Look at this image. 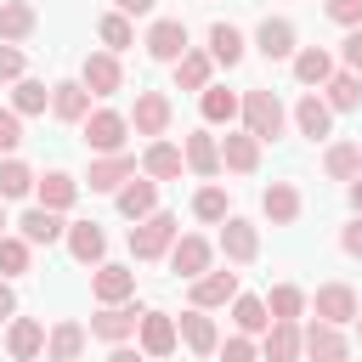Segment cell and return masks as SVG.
I'll list each match as a JSON object with an SVG mask.
<instances>
[{"label":"cell","instance_id":"6da1fadb","mask_svg":"<svg viewBox=\"0 0 362 362\" xmlns=\"http://www.w3.org/2000/svg\"><path fill=\"white\" fill-rule=\"evenodd\" d=\"M238 119H243V130H249L260 147H266V141H277V136H283V124H288V113H283L277 90H260V85H255V90H243V113H238Z\"/></svg>","mask_w":362,"mask_h":362},{"label":"cell","instance_id":"7a4b0ae2","mask_svg":"<svg viewBox=\"0 0 362 362\" xmlns=\"http://www.w3.org/2000/svg\"><path fill=\"white\" fill-rule=\"evenodd\" d=\"M175 232H181L175 215H170V209H153L147 221L130 226V255H136V260H164L170 243H175Z\"/></svg>","mask_w":362,"mask_h":362},{"label":"cell","instance_id":"3957f363","mask_svg":"<svg viewBox=\"0 0 362 362\" xmlns=\"http://www.w3.org/2000/svg\"><path fill=\"white\" fill-rule=\"evenodd\" d=\"M124 136H130V119L119 107H90L85 113V147L102 158V153H124Z\"/></svg>","mask_w":362,"mask_h":362},{"label":"cell","instance_id":"277c9868","mask_svg":"<svg viewBox=\"0 0 362 362\" xmlns=\"http://www.w3.org/2000/svg\"><path fill=\"white\" fill-rule=\"evenodd\" d=\"M147 57L153 62H181L187 51H192V40H187V23L181 17H153V28H147Z\"/></svg>","mask_w":362,"mask_h":362},{"label":"cell","instance_id":"5b68a950","mask_svg":"<svg viewBox=\"0 0 362 362\" xmlns=\"http://www.w3.org/2000/svg\"><path fill=\"white\" fill-rule=\"evenodd\" d=\"M170 119H175V107H170V96H164V90H136V107H130V130H136V136L164 141Z\"/></svg>","mask_w":362,"mask_h":362},{"label":"cell","instance_id":"8992f818","mask_svg":"<svg viewBox=\"0 0 362 362\" xmlns=\"http://www.w3.org/2000/svg\"><path fill=\"white\" fill-rule=\"evenodd\" d=\"M305 305L317 311V322H328V328H345V322L356 317V305H362V300H356V288H351V283H322V288H317Z\"/></svg>","mask_w":362,"mask_h":362},{"label":"cell","instance_id":"52a82bcc","mask_svg":"<svg viewBox=\"0 0 362 362\" xmlns=\"http://www.w3.org/2000/svg\"><path fill=\"white\" fill-rule=\"evenodd\" d=\"M136 345H141V356L164 362V356L181 345V334H175V317H170V311H141V322H136Z\"/></svg>","mask_w":362,"mask_h":362},{"label":"cell","instance_id":"ba28073f","mask_svg":"<svg viewBox=\"0 0 362 362\" xmlns=\"http://www.w3.org/2000/svg\"><path fill=\"white\" fill-rule=\"evenodd\" d=\"M136 322H141V305H136V300H124V305H102V311L90 317V328H85V334H96V339H107V345H124V339L136 334Z\"/></svg>","mask_w":362,"mask_h":362},{"label":"cell","instance_id":"9c48e42d","mask_svg":"<svg viewBox=\"0 0 362 362\" xmlns=\"http://www.w3.org/2000/svg\"><path fill=\"white\" fill-rule=\"evenodd\" d=\"M300 345H305L300 356H311V362H351V339L339 328H328V322H305Z\"/></svg>","mask_w":362,"mask_h":362},{"label":"cell","instance_id":"30bf717a","mask_svg":"<svg viewBox=\"0 0 362 362\" xmlns=\"http://www.w3.org/2000/svg\"><path fill=\"white\" fill-rule=\"evenodd\" d=\"M79 85H85L90 96H113V90H124V68H119V57H113V51H90L85 68H79Z\"/></svg>","mask_w":362,"mask_h":362},{"label":"cell","instance_id":"8fae6325","mask_svg":"<svg viewBox=\"0 0 362 362\" xmlns=\"http://www.w3.org/2000/svg\"><path fill=\"white\" fill-rule=\"evenodd\" d=\"M209 260H215V249H209V238H198V232H187V238L170 243V272H181L187 283H198V277L209 272Z\"/></svg>","mask_w":362,"mask_h":362},{"label":"cell","instance_id":"7c38bea8","mask_svg":"<svg viewBox=\"0 0 362 362\" xmlns=\"http://www.w3.org/2000/svg\"><path fill=\"white\" fill-rule=\"evenodd\" d=\"M221 255H226L232 266H249V260L260 255V232H255L243 215H226V221H221Z\"/></svg>","mask_w":362,"mask_h":362},{"label":"cell","instance_id":"4fadbf2b","mask_svg":"<svg viewBox=\"0 0 362 362\" xmlns=\"http://www.w3.org/2000/svg\"><path fill=\"white\" fill-rule=\"evenodd\" d=\"M255 51L266 57V62H288L300 45H294V23L288 17H266L260 28H255Z\"/></svg>","mask_w":362,"mask_h":362},{"label":"cell","instance_id":"5bb4252c","mask_svg":"<svg viewBox=\"0 0 362 362\" xmlns=\"http://www.w3.org/2000/svg\"><path fill=\"white\" fill-rule=\"evenodd\" d=\"M181 164H187L192 175L215 181V175H221V141H215L209 130H192V136L181 141Z\"/></svg>","mask_w":362,"mask_h":362},{"label":"cell","instance_id":"9a60e30c","mask_svg":"<svg viewBox=\"0 0 362 362\" xmlns=\"http://www.w3.org/2000/svg\"><path fill=\"white\" fill-rule=\"evenodd\" d=\"M130 175H136V158H130V153H102V158H90L85 187H90V192H119Z\"/></svg>","mask_w":362,"mask_h":362},{"label":"cell","instance_id":"2e32d148","mask_svg":"<svg viewBox=\"0 0 362 362\" xmlns=\"http://www.w3.org/2000/svg\"><path fill=\"white\" fill-rule=\"evenodd\" d=\"M90 294H96V305H124L130 294H136V272L130 266H96V277H90Z\"/></svg>","mask_w":362,"mask_h":362},{"label":"cell","instance_id":"e0dca14e","mask_svg":"<svg viewBox=\"0 0 362 362\" xmlns=\"http://www.w3.org/2000/svg\"><path fill=\"white\" fill-rule=\"evenodd\" d=\"M40 351H45V322L11 317V322H6V356H11V362H34Z\"/></svg>","mask_w":362,"mask_h":362},{"label":"cell","instance_id":"ac0fdd59","mask_svg":"<svg viewBox=\"0 0 362 362\" xmlns=\"http://www.w3.org/2000/svg\"><path fill=\"white\" fill-rule=\"evenodd\" d=\"M260 209H266L272 226H294L305 204H300V187H294V181H272V187L260 192Z\"/></svg>","mask_w":362,"mask_h":362},{"label":"cell","instance_id":"d6986e66","mask_svg":"<svg viewBox=\"0 0 362 362\" xmlns=\"http://www.w3.org/2000/svg\"><path fill=\"white\" fill-rule=\"evenodd\" d=\"M62 238H68V255H74L79 266H102V255H107V232H102L96 221H74Z\"/></svg>","mask_w":362,"mask_h":362},{"label":"cell","instance_id":"ffe728a7","mask_svg":"<svg viewBox=\"0 0 362 362\" xmlns=\"http://www.w3.org/2000/svg\"><path fill=\"white\" fill-rule=\"evenodd\" d=\"M288 62H294V79H300L305 90H322V85L334 79V57H328L322 45H300Z\"/></svg>","mask_w":362,"mask_h":362},{"label":"cell","instance_id":"44dd1931","mask_svg":"<svg viewBox=\"0 0 362 362\" xmlns=\"http://www.w3.org/2000/svg\"><path fill=\"white\" fill-rule=\"evenodd\" d=\"M51 113H57L62 124H85V113H90V90H85L79 79H57V85H51Z\"/></svg>","mask_w":362,"mask_h":362},{"label":"cell","instance_id":"7402d4cb","mask_svg":"<svg viewBox=\"0 0 362 362\" xmlns=\"http://www.w3.org/2000/svg\"><path fill=\"white\" fill-rule=\"evenodd\" d=\"M221 170H232V175H255V170H260V141H255L249 130H232V136L221 141Z\"/></svg>","mask_w":362,"mask_h":362},{"label":"cell","instance_id":"603a6c76","mask_svg":"<svg viewBox=\"0 0 362 362\" xmlns=\"http://www.w3.org/2000/svg\"><path fill=\"white\" fill-rule=\"evenodd\" d=\"M34 192H40V209H74V198H79V181L68 175V170H45V175H34Z\"/></svg>","mask_w":362,"mask_h":362},{"label":"cell","instance_id":"cb8c5ba5","mask_svg":"<svg viewBox=\"0 0 362 362\" xmlns=\"http://www.w3.org/2000/svg\"><path fill=\"white\" fill-rule=\"evenodd\" d=\"M113 198H119V215H124V221H147V215L158 209V181H147V175L136 181V175H130Z\"/></svg>","mask_w":362,"mask_h":362},{"label":"cell","instance_id":"d4e9b609","mask_svg":"<svg viewBox=\"0 0 362 362\" xmlns=\"http://www.w3.org/2000/svg\"><path fill=\"white\" fill-rule=\"evenodd\" d=\"M226 300H238V272H204L192 283V311H215Z\"/></svg>","mask_w":362,"mask_h":362},{"label":"cell","instance_id":"484cf974","mask_svg":"<svg viewBox=\"0 0 362 362\" xmlns=\"http://www.w3.org/2000/svg\"><path fill=\"white\" fill-rule=\"evenodd\" d=\"M175 334H181L198 356H215V345H221V328H215L209 311H181V317H175Z\"/></svg>","mask_w":362,"mask_h":362},{"label":"cell","instance_id":"4316f807","mask_svg":"<svg viewBox=\"0 0 362 362\" xmlns=\"http://www.w3.org/2000/svg\"><path fill=\"white\" fill-rule=\"evenodd\" d=\"M294 130L311 136V141H322V136L334 130V113H328V102H322L317 90H305V96L294 102Z\"/></svg>","mask_w":362,"mask_h":362},{"label":"cell","instance_id":"83f0119b","mask_svg":"<svg viewBox=\"0 0 362 362\" xmlns=\"http://www.w3.org/2000/svg\"><path fill=\"white\" fill-rule=\"evenodd\" d=\"M62 232H68V226H62V215H57V209H40V204H34V209H23V221H17V238H23L28 249H34V243H57Z\"/></svg>","mask_w":362,"mask_h":362},{"label":"cell","instance_id":"f1b7e54d","mask_svg":"<svg viewBox=\"0 0 362 362\" xmlns=\"http://www.w3.org/2000/svg\"><path fill=\"white\" fill-rule=\"evenodd\" d=\"M300 322H272L266 334H260V356L266 362H300Z\"/></svg>","mask_w":362,"mask_h":362},{"label":"cell","instance_id":"f546056e","mask_svg":"<svg viewBox=\"0 0 362 362\" xmlns=\"http://www.w3.org/2000/svg\"><path fill=\"white\" fill-rule=\"evenodd\" d=\"M34 28H40V17H34L28 0H0V40L6 45H23Z\"/></svg>","mask_w":362,"mask_h":362},{"label":"cell","instance_id":"4dcf8cb0","mask_svg":"<svg viewBox=\"0 0 362 362\" xmlns=\"http://www.w3.org/2000/svg\"><path fill=\"white\" fill-rule=\"evenodd\" d=\"M181 170H187V164H181V147H175V141H153V147L141 153V175H147V181H175Z\"/></svg>","mask_w":362,"mask_h":362},{"label":"cell","instance_id":"1f68e13d","mask_svg":"<svg viewBox=\"0 0 362 362\" xmlns=\"http://www.w3.org/2000/svg\"><path fill=\"white\" fill-rule=\"evenodd\" d=\"M175 68V90H209V74H215V62H209V51H187L181 62H170Z\"/></svg>","mask_w":362,"mask_h":362},{"label":"cell","instance_id":"d6a6232c","mask_svg":"<svg viewBox=\"0 0 362 362\" xmlns=\"http://www.w3.org/2000/svg\"><path fill=\"white\" fill-rule=\"evenodd\" d=\"M322 102H328V113H351V107H362V74H334L328 85H322Z\"/></svg>","mask_w":362,"mask_h":362},{"label":"cell","instance_id":"836d02e7","mask_svg":"<svg viewBox=\"0 0 362 362\" xmlns=\"http://www.w3.org/2000/svg\"><path fill=\"white\" fill-rule=\"evenodd\" d=\"M79 351H85V322H57L45 334V356L51 362H79Z\"/></svg>","mask_w":362,"mask_h":362},{"label":"cell","instance_id":"e575fe53","mask_svg":"<svg viewBox=\"0 0 362 362\" xmlns=\"http://www.w3.org/2000/svg\"><path fill=\"white\" fill-rule=\"evenodd\" d=\"M209 62H221V68L243 62V34L232 23H209Z\"/></svg>","mask_w":362,"mask_h":362},{"label":"cell","instance_id":"d590c367","mask_svg":"<svg viewBox=\"0 0 362 362\" xmlns=\"http://www.w3.org/2000/svg\"><path fill=\"white\" fill-rule=\"evenodd\" d=\"M45 107H51L45 79H28V74H23V79H17V90H11V113H17V119H40Z\"/></svg>","mask_w":362,"mask_h":362},{"label":"cell","instance_id":"8d00e7d4","mask_svg":"<svg viewBox=\"0 0 362 362\" xmlns=\"http://www.w3.org/2000/svg\"><path fill=\"white\" fill-rule=\"evenodd\" d=\"M232 322H238V334H249V339H255V334H266V328H272V311H266V300H260V294H238V300H232Z\"/></svg>","mask_w":362,"mask_h":362},{"label":"cell","instance_id":"74e56055","mask_svg":"<svg viewBox=\"0 0 362 362\" xmlns=\"http://www.w3.org/2000/svg\"><path fill=\"white\" fill-rule=\"evenodd\" d=\"M198 107H204V119H209V124H232V119L243 113V96H232L226 85H209V90L198 96Z\"/></svg>","mask_w":362,"mask_h":362},{"label":"cell","instance_id":"f35d334b","mask_svg":"<svg viewBox=\"0 0 362 362\" xmlns=\"http://www.w3.org/2000/svg\"><path fill=\"white\" fill-rule=\"evenodd\" d=\"M322 170H328L334 181H356V175H362V147H356V141H334V147L322 153Z\"/></svg>","mask_w":362,"mask_h":362},{"label":"cell","instance_id":"ab89813d","mask_svg":"<svg viewBox=\"0 0 362 362\" xmlns=\"http://www.w3.org/2000/svg\"><path fill=\"white\" fill-rule=\"evenodd\" d=\"M266 311H272V322H294V317L305 311V288H294V283H277V288L266 294Z\"/></svg>","mask_w":362,"mask_h":362},{"label":"cell","instance_id":"60d3db41","mask_svg":"<svg viewBox=\"0 0 362 362\" xmlns=\"http://www.w3.org/2000/svg\"><path fill=\"white\" fill-rule=\"evenodd\" d=\"M28 192H34V170L23 158H0V198L11 204V198H28Z\"/></svg>","mask_w":362,"mask_h":362},{"label":"cell","instance_id":"b9f144b4","mask_svg":"<svg viewBox=\"0 0 362 362\" xmlns=\"http://www.w3.org/2000/svg\"><path fill=\"white\" fill-rule=\"evenodd\" d=\"M192 215H198V221H209V226H221V221L232 215V204H226V192L209 181V187H198V192H192Z\"/></svg>","mask_w":362,"mask_h":362},{"label":"cell","instance_id":"7bdbcfd3","mask_svg":"<svg viewBox=\"0 0 362 362\" xmlns=\"http://www.w3.org/2000/svg\"><path fill=\"white\" fill-rule=\"evenodd\" d=\"M96 34H102V45L119 57L124 45H136V28H130V17H119V11H107L102 23H96Z\"/></svg>","mask_w":362,"mask_h":362},{"label":"cell","instance_id":"ee69618b","mask_svg":"<svg viewBox=\"0 0 362 362\" xmlns=\"http://www.w3.org/2000/svg\"><path fill=\"white\" fill-rule=\"evenodd\" d=\"M28 255H34V249H28L23 238H0V277H6V283L23 277V272H28Z\"/></svg>","mask_w":362,"mask_h":362},{"label":"cell","instance_id":"f6af8a7d","mask_svg":"<svg viewBox=\"0 0 362 362\" xmlns=\"http://www.w3.org/2000/svg\"><path fill=\"white\" fill-rule=\"evenodd\" d=\"M215 356H221V362H255V356H260V345H255L249 334H232L226 345H215Z\"/></svg>","mask_w":362,"mask_h":362},{"label":"cell","instance_id":"bcb514c9","mask_svg":"<svg viewBox=\"0 0 362 362\" xmlns=\"http://www.w3.org/2000/svg\"><path fill=\"white\" fill-rule=\"evenodd\" d=\"M322 11H328V23H339V28H362V0H322Z\"/></svg>","mask_w":362,"mask_h":362},{"label":"cell","instance_id":"7dc6e473","mask_svg":"<svg viewBox=\"0 0 362 362\" xmlns=\"http://www.w3.org/2000/svg\"><path fill=\"white\" fill-rule=\"evenodd\" d=\"M17 147H23V119H17V113H11V107H0V153H6V158H11V153H17Z\"/></svg>","mask_w":362,"mask_h":362},{"label":"cell","instance_id":"c3c4849f","mask_svg":"<svg viewBox=\"0 0 362 362\" xmlns=\"http://www.w3.org/2000/svg\"><path fill=\"white\" fill-rule=\"evenodd\" d=\"M0 79H11V85L23 79V51H17V45H6V40H0Z\"/></svg>","mask_w":362,"mask_h":362},{"label":"cell","instance_id":"681fc988","mask_svg":"<svg viewBox=\"0 0 362 362\" xmlns=\"http://www.w3.org/2000/svg\"><path fill=\"white\" fill-rule=\"evenodd\" d=\"M339 57H345V74H362V28H351V34H345Z\"/></svg>","mask_w":362,"mask_h":362},{"label":"cell","instance_id":"f907efd6","mask_svg":"<svg viewBox=\"0 0 362 362\" xmlns=\"http://www.w3.org/2000/svg\"><path fill=\"white\" fill-rule=\"evenodd\" d=\"M339 249H345L351 260H362V215H356V221H351V226L339 232Z\"/></svg>","mask_w":362,"mask_h":362},{"label":"cell","instance_id":"816d5d0a","mask_svg":"<svg viewBox=\"0 0 362 362\" xmlns=\"http://www.w3.org/2000/svg\"><path fill=\"white\" fill-rule=\"evenodd\" d=\"M113 6H119V17H147L158 0H113Z\"/></svg>","mask_w":362,"mask_h":362},{"label":"cell","instance_id":"f5cc1de1","mask_svg":"<svg viewBox=\"0 0 362 362\" xmlns=\"http://www.w3.org/2000/svg\"><path fill=\"white\" fill-rule=\"evenodd\" d=\"M0 317H17V294H11L6 277H0Z\"/></svg>","mask_w":362,"mask_h":362},{"label":"cell","instance_id":"db71d44e","mask_svg":"<svg viewBox=\"0 0 362 362\" xmlns=\"http://www.w3.org/2000/svg\"><path fill=\"white\" fill-rule=\"evenodd\" d=\"M107 362H147V356H141V351H130V345H113V351H107Z\"/></svg>","mask_w":362,"mask_h":362},{"label":"cell","instance_id":"11a10c76","mask_svg":"<svg viewBox=\"0 0 362 362\" xmlns=\"http://www.w3.org/2000/svg\"><path fill=\"white\" fill-rule=\"evenodd\" d=\"M351 209H356V215H362V175H356V181H351Z\"/></svg>","mask_w":362,"mask_h":362},{"label":"cell","instance_id":"9f6ffc18","mask_svg":"<svg viewBox=\"0 0 362 362\" xmlns=\"http://www.w3.org/2000/svg\"><path fill=\"white\" fill-rule=\"evenodd\" d=\"M6 226H11V221H6V198H0V238H6Z\"/></svg>","mask_w":362,"mask_h":362},{"label":"cell","instance_id":"6f0895ef","mask_svg":"<svg viewBox=\"0 0 362 362\" xmlns=\"http://www.w3.org/2000/svg\"><path fill=\"white\" fill-rule=\"evenodd\" d=\"M351 328H356V339H362V305H356V317H351Z\"/></svg>","mask_w":362,"mask_h":362}]
</instances>
